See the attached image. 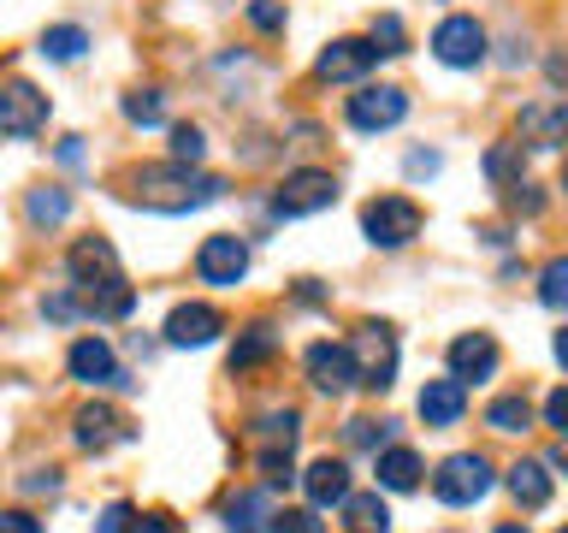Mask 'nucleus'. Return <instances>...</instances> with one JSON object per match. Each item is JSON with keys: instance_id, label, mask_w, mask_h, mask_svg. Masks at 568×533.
Listing matches in <instances>:
<instances>
[{"instance_id": "nucleus-49", "label": "nucleus", "mask_w": 568, "mask_h": 533, "mask_svg": "<svg viewBox=\"0 0 568 533\" xmlns=\"http://www.w3.org/2000/svg\"><path fill=\"white\" fill-rule=\"evenodd\" d=\"M497 533H527V527H521V522H504V527H497Z\"/></svg>"}, {"instance_id": "nucleus-52", "label": "nucleus", "mask_w": 568, "mask_h": 533, "mask_svg": "<svg viewBox=\"0 0 568 533\" xmlns=\"http://www.w3.org/2000/svg\"><path fill=\"white\" fill-rule=\"evenodd\" d=\"M557 462H568V456H557Z\"/></svg>"}, {"instance_id": "nucleus-41", "label": "nucleus", "mask_w": 568, "mask_h": 533, "mask_svg": "<svg viewBox=\"0 0 568 533\" xmlns=\"http://www.w3.org/2000/svg\"><path fill=\"white\" fill-rule=\"evenodd\" d=\"M509 208H515V213H527V220H532V213L545 208V195H539V184H527V178H521V184H509Z\"/></svg>"}, {"instance_id": "nucleus-46", "label": "nucleus", "mask_w": 568, "mask_h": 533, "mask_svg": "<svg viewBox=\"0 0 568 533\" xmlns=\"http://www.w3.org/2000/svg\"><path fill=\"white\" fill-rule=\"evenodd\" d=\"M136 533H172V522H166V515H142Z\"/></svg>"}, {"instance_id": "nucleus-31", "label": "nucleus", "mask_w": 568, "mask_h": 533, "mask_svg": "<svg viewBox=\"0 0 568 533\" xmlns=\"http://www.w3.org/2000/svg\"><path fill=\"white\" fill-rule=\"evenodd\" d=\"M124 119H131V124H160V119H166L160 89H131V95H124Z\"/></svg>"}, {"instance_id": "nucleus-36", "label": "nucleus", "mask_w": 568, "mask_h": 533, "mask_svg": "<svg viewBox=\"0 0 568 533\" xmlns=\"http://www.w3.org/2000/svg\"><path fill=\"white\" fill-rule=\"evenodd\" d=\"M136 504H124V497H113V504L101 510V522H95V533H136Z\"/></svg>"}, {"instance_id": "nucleus-8", "label": "nucleus", "mask_w": 568, "mask_h": 533, "mask_svg": "<svg viewBox=\"0 0 568 533\" xmlns=\"http://www.w3.org/2000/svg\"><path fill=\"white\" fill-rule=\"evenodd\" d=\"M65 273L78 291H101V284H119V249L106 243V238H78L71 243V255H65Z\"/></svg>"}, {"instance_id": "nucleus-16", "label": "nucleus", "mask_w": 568, "mask_h": 533, "mask_svg": "<svg viewBox=\"0 0 568 533\" xmlns=\"http://www.w3.org/2000/svg\"><path fill=\"white\" fill-rule=\"evenodd\" d=\"M450 373H456L462 385L491 380V373H497V338L491 332H462L456 344H450Z\"/></svg>"}, {"instance_id": "nucleus-48", "label": "nucleus", "mask_w": 568, "mask_h": 533, "mask_svg": "<svg viewBox=\"0 0 568 533\" xmlns=\"http://www.w3.org/2000/svg\"><path fill=\"white\" fill-rule=\"evenodd\" d=\"M550 350H557V362H562V368H568V326H562V332H557V344H550Z\"/></svg>"}, {"instance_id": "nucleus-30", "label": "nucleus", "mask_w": 568, "mask_h": 533, "mask_svg": "<svg viewBox=\"0 0 568 533\" xmlns=\"http://www.w3.org/2000/svg\"><path fill=\"white\" fill-rule=\"evenodd\" d=\"M486 178L491 184H521V142H497V149L486 154Z\"/></svg>"}, {"instance_id": "nucleus-50", "label": "nucleus", "mask_w": 568, "mask_h": 533, "mask_svg": "<svg viewBox=\"0 0 568 533\" xmlns=\"http://www.w3.org/2000/svg\"><path fill=\"white\" fill-rule=\"evenodd\" d=\"M562 195H568V160H562Z\"/></svg>"}, {"instance_id": "nucleus-10", "label": "nucleus", "mask_w": 568, "mask_h": 533, "mask_svg": "<svg viewBox=\"0 0 568 533\" xmlns=\"http://www.w3.org/2000/svg\"><path fill=\"white\" fill-rule=\"evenodd\" d=\"M515 137H521L527 149H562V142H568V95H550V101L521 107Z\"/></svg>"}, {"instance_id": "nucleus-14", "label": "nucleus", "mask_w": 568, "mask_h": 533, "mask_svg": "<svg viewBox=\"0 0 568 533\" xmlns=\"http://www.w3.org/2000/svg\"><path fill=\"white\" fill-rule=\"evenodd\" d=\"M65 368H71V380H83V385H131L119 373L113 344H106V338H78V344L65 350Z\"/></svg>"}, {"instance_id": "nucleus-38", "label": "nucleus", "mask_w": 568, "mask_h": 533, "mask_svg": "<svg viewBox=\"0 0 568 533\" xmlns=\"http://www.w3.org/2000/svg\"><path fill=\"white\" fill-rule=\"evenodd\" d=\"M261 480L266 486H284V480H291V451H284V444H266L261 451Z\"/></svg>"}, {"instance_id": "nucleus-12", "label": "nucleus", "mask_w": 568, "mask_h": 533, "mask_svg": "<svg viewBox=\"0 0 568 533\" xmlns=\"http://www.w3.org/2000/svg\"><path fill=\"white\" fill-rule=\"evenodd\" d=\"M71 439H78V451H113V444L131 439V426H124V415L113 403H83L78 415H71Z\"/></svg>"}, {"instance_id": "nucleus-43", "label": "nucleus", "mask_w": 568, "mask_h": 533, "mask_svg": "<svg viewBox=\"0 0 568 533\" xmlns=\"http://www.w3.org/2000/svg\"><path fill=\"white\" fill-rule=\"evenodd\" d=\"M42 314L53 320V326H65V320H78V296H48Z\"/></svg>"}, {"instance_id": "nucleus-44", "label": "nucleus", "mask_w": 568, "mask_h": 533, "mask_svg": "<svg viewBox=\"0 0 568 533\" xmlns=\"http://www.w3.org/2000/svg\"><path fill=\"white\" fill-rule=\"evenodd\" d=\"M444 167V160L433 154V149H415V154H408V178H433Z\"/></svg>"}, {"instance_id": "nucleus-5", "label": "nucleus", "mask_w": 568, "mask_h": 533, "mask_svg": "<svg viewBox=\"0 0 568 533\" xmlns=\"http://www.w3.org/2000/svg\"><path fill=\"white\" fill-rule=\"evenodd\" d=\"M243 273H248V243L237 238V231H213V238L195 249V279L202 284H243Z\"/></svg>"}, {"instance_id": "nucleus-37", "label": "nucleus", "mask_w": 568, "mask_h": 533, "mask_svg": "<svg viewBox=\"0 0 568 533\" xmlns=\"http://www.w3.org/2000/svg\"><path fill=\"white\" fill-rule=\"evenodd\" d=\"M355 451H379V444L390 439V421H349V433H344Z\"/></svg>"}, {"instance_id": "nucleus-18", "label": "nucleus", "mask_w": 568, "mask_h": 533, "mask_svg": "<svg viewBox=\"0 0 568 533\" xmlns=\"http://www.w3.org/2000/svg\"><path fill=\"white\" fill-rule=\"evenodd\" d=\"M302 492H308V504L314 510H332V504H344L349 497V469L337 456H320L302 469Z\"/></svg>"}, {"instance_id": "nucleus-6", "label": "nucleus", "mask_w": 568, "mask_h": 533, "mask_svg": "<svg viewBox=\"0 0 568 533\" xmlns=\"http://www.w3.org/2000/svg\"><path fill=\"white\" fill-rule=\"evenodd\" d=\"M433 53H438L444 66H456V71L462 66H479V60H486V24H479L474 12H450L433 30Z\"/></svg>"}, {"instance_id": "nucleus-1", "label": "nucleus", "mask_w": 568, "mask_h": 533, "mask_svg": "<svg viewBox=\"0 0 568 533\" xmlns=\"http://www.w3.org/2000/svg\"><path fill=\"white\" fill-rule=\"evenodd\" d=\"M124 195H131L136 208H149V213H190V208L220 202V195H225V178L195 172V167H184V160H166V167L131 172V190H124Z\"/></svg>"}, {"instance_id": "nucleus-25", "label": "nucleus", "mask_w": 568, "mask_h": 533, "mask_svg": "<svg viewBox=\"0 0 568 533\" xmlns=\"http://www.w3.org/2000/svg\"><path fill=\"white\" fill-rule=\"evenodd\" d=\"M136 309V291L131 284H101V291H83V314H95V320H124Z\"/></svg>"}, {"instance_id": "nucleus-42", "label": "nucleus", "mask_w": 568, "mask_h": 533, "mask_svg": "<svg viewBox=\"0 0 568 533\" xmlns=\"http://www.w3.org/2000/svg\"><path fill=\"white\" fill-rule=\"evenodd\" d=\"M0 533H42V522L30 510H0Z\"/></svg>"}, {"instance_id": "nucleus-17", "label": "nucleus", "mask_w": 568, "mask_h": 533, "mask_svg": "<svg viewBox=\"0 0 568 533\" xmlns=\"http://www.w3.org/2000/svg\"><path fill=\"white\" fill-rule=\"evenodd\" d=\"M373 60H379V48H373V42H362V36H337V42L314 60V71L326 83H349V78H362Z\"/></svg>"}, {"instance_id": "nucleus-2", "label": "nucleus", "mask_w": 568, "mask_h": 533, "mask_svg": "<svg viewBox=\"0 0 568 533\" xmlns=\"http://www.w3.org/2000/svg\"><path fill=\"white\" fill-rule=\"evenodd\" d=\"M433 492H438V504H450V510L479 504V497L491 492V462L479 456V451L444 456V462H438V474H433Z\"/></svg>"}, {"instance_id": "nucleus-45", "label": "nucleus", "mask_w": 568, "mask_h": 533, "mask_svg": "<svg viewBox=\"0 0 568 533\" xmlns=\"http://www.w3.org/2000/svg\"><path fill=\"white\" fill-rule=\"evenodd\" d=\"M24 492H60V469H36L24 480Z\"/></svg>"}, {"instance_id": "nucleus-3", "label": "nucleus", "mask_w": 568, "mask_h": 533, "mask_svg": "<svg viewBox=\"0 0 568 533\" xmlns=\"http://www.w3.org/2000/svg\"><path fill=\"white\" fill-rule=\"evenodd\" d=\"M362 231L373 249H403L420 238V208L408 202V195H373L362 208Z\"/></svg>"}, {"instance_id": "nucleus-21", "label": "nucleus", "mask_w": 568, "mask_h": 533, "mask_svg": "<svg viewBox=\"0 0 568 533\" xmlns=\"http://www.w3.org/2000/svg\"><path fill=\"white\" fill-rule=\"evenodd\" d=\"M509 497H515V504H521V510H545L550 504V469H545V462H515V469H509Z\"/></svg>"}, {"instance_id": "nucleus-34", "label": "nucleus", "mask_w": 568, "mask_h": 533, "mask_svg": "<svg viewBox=\"0 0 568 533\" xmlns=\"http://www.w3.org/2000/svg\"><path fill=\"white\" fill-rule=\"evenodd\" d=\"M379 53H403L408 48V30H403V18L397 12H385V18H373V36H367Z\"/></svg>"}, {"instance_id": "nucleus-13", "label": "nucleus", "mask_w": 568, "mask_h": 533, "mask_svg": "<svg viewBox=\"0 0 568 533\" xmlns=\"http://www.w3.org/2000/svg\"><path fill=\"white\" fill-rule=\"evenodd\" d=\"M220 332H225V320H220L213 302H178V309L166 314V344L172 350H202Z\"/></svg>"}, {"instance_id": "nucleus-32", "label": "nucleus", "mask_w": 568, "mask_h": 533, "mask_svg": "<svg viewBox=\"0 0 568 533\" xmlns=\"http://www.w3.org/2000/svg\"><path fill=\"white\" fill-rule=\"evenodd\" d=\"M296 433H302V415H296V409H273V415H261V439H266V444H284V451H291Z\"/></svg>"}, {"instance_id": "nucleus-51", "label": "nucleus", "mask_w": 568, "mask_h": 533, "mask_svg": "<svg viewBox=\"0 0 568 533\" xmlns=\"http://www.w3.org/2000/svg\"><path fill=\"white\" fill-rule=\"evenodd\" d=\"M557 533H568V522H562V527H557Z\"/></svg>"}, {"instance_id": "nucleus-20", "label": "nucleus", "mask_w": 568, "mask_h": 533, "mask_svg": "<svg viewBox=\"0 0 568 533\" xmlns=\"http://www.w3.org/2000/svg\"><path fill=\"white\" fill-rule=\"evenodd\" d=\"M373 474H379L385 492H415L420 486V456L408 451V444H385L379 462H373Z\"/></svg>"}, {"instance_id": "nucleus-22", "label": "nucleus", "mask_w": 568, "mask_h": 533, "mask_svg": "<svg viewBox=\"0 0 568 533\" xmlns=\"http://www.w3.org/2000/svg\"><path fill=\"white\" fill-rule=\"evenodd\" d=\"M273 527V497L266 492H237L225 504V533H266Z\"/></svg>"}, {"instance_id": "nucleus-40", "label": "nucleus", "mask_w": 568, "mask_h": 533, "mask_svg": "<svg viewBox=\"0 0 568 533\" xmlns=\"http://www.w3.org/2000/svg\"><path fill=\"white\" fill-rule=\"evenodd\" d=\"M545 426H550V433H562V439H568V385H557V391L545 398Z\"/></svg>"}, {"instance_id": "nucleus-26", "label": "nucleus", "mask_w": 568, "mask_h": 533, "mask_svg": "<svg viewBox=\"0 0 568 533\" xmlns=\"http://www.w3.org/2000/svg\"><path fill=\"white\" fill-rule=\"evenodd\" d=\"M89 48V30L83 24H53V30H42V42H36V53H42V60H78V53Z\"/></svg>"}, {"instance_id": "nucleus-23", "label": "nucleus", "mask_w": 568, "mask_h": 533, "mask_svg": "<svg viewBox=\"0 0 568 533\" xmlns=\"http://www.w3.org/2000/svg\"><path fill=\"white\" fill-rule=\"evenodd\" d=\"M337 510H344V522H349L355 533H385V527H390V510H385L379 492H349Z\"/></svg>"}, {"instance_id": "nucleus-28", "label": "nucleus", "mask_w": 568, "mask_h": 533, "mask_svg": "<svg viewBox=\"0 0 568 533\" xmlns=\"http://www.w3.org/2000/svg\"><path fill=\"white\" fill-rule=\"evenodd\" d=\"M486 426H491V433H527V426H532V403L527 398H497L486 409Z\"/></svg>"}, {"instance_id": "nucleus-7", "label": "nucleus", "mask_w": 568, "mask_h": 533, "mask_svg": "<svg viewBox=\"0 0 568 533\" xmlns=\"http://www.w3.org/2000/svg\"><path fill=\"white\" fill-rule=\"evenodd\" d=\"M349 350H355V373H362L367 391H385L397 380V338H390V326H362L349 338Z\"/></svg>"}, {"instance_id": "nucleus-47", "label": "nucleus", "mask_w": 568, "mask_h": 533, "mask_svg": "<svg viewBox=\"0 0 568 533\" xmlns=\"http://www.w3.org/2000/svg\"><path fill=\"white\" fill-rule=\"evenodd\" d=\"M550 83H568V53H550Z\"/></svg>"}, {"instance_id": "nucleus-39", "label": "nucleus", "mask_w": 568, "mask_h": 533, "mask_svg": "<svg viewBox=\"0 0 568 533\" xmlns=\"http://www.w3.org/2000/svg\"><path fill=\"white\" fill-rule=\"evenodd\" d=\"M248 24L255 30H284V0H248Z\"/></svg>"}, {"instance_id": "nucleus-15", "label": "nucleus", "mask_w": 568, "mask_h": 533, "mask_svg": "<svg viewBox=\"0 0 568 533\" xmlns=\"http://www.w3.org/2000/svg\"><path fill=\"white\" fill-rule=\"evenodd\" d=\"M308 380L320 385V391H349V385H362V373H355V350L349 344H308Z\"/></svg>"}, {"instance_id": "nucleus-11", "label": "nucleus", "mask_w": 568, "mask_h": 533, "mask_svg": "<svg viewBox=\"0 0 568 533\" xmlns=\"http://www.w3.org/2000/svg\"><path fill=\"white\" fill-rule=\"evenodd\" d=\"M48 124V95L36 83H7L0 89V137H36Z\"/></svg>"}, {"instance_id": "nucleus-19", "label": "nucleus", "mask_w": 568, "mask_h": 533, "mask_svg": "<svg viewBox=\"0 0 568 533\" xmlns=\"http://www.w3.org/2000/svg\"><path fill=\"white\" fill-rule=\"evenodd\" d=\"M462 409H468V385L456 380H426V391H420V421L426 426H456L462 421Z\"/></svg>"}, {"instance_id": "nucleus-33", "label": "nucleus", "mask_w": 568, "mask_h": 533, "mask_svg": "<svg viewBox=\"0 0 568 533\" xmlns=\"http://www.w3.org/2000/svg\"><path fill=\"white\" fill-rule=\"evenodd\" d=\"M202 154H207L202 124H172V160H184V167H202Z\"/></svg>"}, {"instance_id": "nucleus-35", "label": "nucleus", "mask_w": 568, "mask_h": 533, "mask_svg": "<svg viewBox=\"0 0 568 533\" xmlns=\"http://www.w3.org/2000/svg\"><path fill=\"white\" fill-rule=\"evenodd\" d=\"M266 533H326V522H320V510H273V527Z\"/></svg>"}, {"instance_id": "nucleus-29", "label": "nucleus", "mask_w": 568, "mask_h": 533, "mask_svg": "<svg viewBox=\"0 0 568 533\" xmlns=\"http://www.w3.org/2000/svg\"><path fill=\"white\" fill-rule=\"evenodd\" d=\"M539 302H545V309H557V314H568V255L545 261V273H539Z\"/></svg>"}, {"instance_id": "nucleus-9", "label": "nucleus", "mask_w": 568, "mask_h": 533, "mask_svg": "<svg viewBox=\"0 0 568 533\" xmlns=\"http://www.w3.org/2000/svg\"><path fill=\"white\" fill-rule=\"evenodd\" d=\"M408 119V95L397 83H379V89H362V95H349V124L355 131H390V124Z\"/></svg>"}, {"instance_id": "nucleus-27", "label": "nucleus", "mask_w": 568, "mask_h": 533, "mask_svg": "<svg viewBox=\"0 0 568 533\" xmlns=\"http://www.w3.org/2000/svg\"><path fill=\"white\" fill-rule=\"evenodd\" d=\"M24 213H30V225H60L65 213H71V190H60V184L30 190L24 195Z\"/></svg>"}, {"instance_id": "nucleus-4", "label": "nucleus", "mask_w": 568, "mask_h": 533, "mask_svg": "<svg viewBox=\"0 0 568 533\" xmlns=\"http://www.w3.org/2000/svg\"><path fill=\"white\" fill-rule=\"evenodd\" d=\"M332 202H337V178L332 172H314V167L291 172L273 190V213H278V220H302V213H320V208H332Z\"/></svg>"}, {"instance_id": "nucleus-24", "label": "nucleus", "mask_w": 568, "mask_h": 533, "mask_svg": "<svg viewBox=\"0 0 568 533\" xmlns=\"http://www.w3.org/2000/svg\"><path fill=\"white\" fill-rule=\"evenodd\" d=\"M273 350H278V332L261 320V326H248V332L237 338V344H231V373H243V368H261Z\"/></svg>"}]
</instances>
